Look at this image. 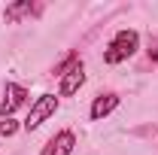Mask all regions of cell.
Listing matches in <instances>:
<instances>
[{
    "label": "cell",
    "instance_id": "obj_7",
    "mask_svg": "<svg viewBox=\"0 0 158 155\" xmlns=\"http://www.w3.org/2000/svg\"><path fill=\"white\" fill-rule=\"evenodd\" d=\"M52 143H55V155H70L76 149V134L64 128V131H58V134L52 137Z\"/></svg>",
    "mask_w": 158,
    "mask_h": 155
},
{
    "label": "cell",
    "instance_id": "obj_8",
    "mask_svg": "<svg viewBox=\"0 0 158 155\" xmlns=\"http://www.w3.org/2000/svg\"><path fill=\"white\" fill-rule=\"evenodd\" d=\"M19 128H21V125L15 122V119H3V122H0V137H12Z\"/></svg>",
    "mask_w": 158,
    "mask_h": 155
},
{
    "label": "cell",
    "instance_id": "obj_5",
    "mask_svg": "<svg viewBox=\"0 0 158 155\" xmlns=\"http://www.w3.org/2000/svg\"><path fill=\"white\" fill-rule=\"evenodd\" d=\"M116 107H118V94H113V91H106V94H98L94 100H91L88 119H91V122H103V119L110 116Z\"/></svg>",
    "mask_w": 158,
    "mask_h": 155
},
{
    "label": "cell",
    "instance_id": "obj_2",
    "mask_svg": "<svg viewBox=\"0 0 158 155\" xmlns=\"http://www.w3.org/2000/svg\"><path fill=\"white\" fill-rule=\"evenodd\" d=\"M58 113V94H52V91H46V94H40L34 103H31V113H27V119L21 122V128L24 131H37L40 125L46 122V119H52Z\"/></svg>",
    "mask_w": 158,
    "mask_h": 155
},
{
    "label": "cell",
    "instance_id": "obj_4",
    "mask_svg": "<svg viewBox=\"0 0 158 155\" xmlns=\"http://www.w3.org/2000/svg\"><path fill=\"white\" fill-rule=\"evenodd\" d=\"M27 103V88L19 85V82H6L3 88V100H0V116L3 119H12V113Z\"/></svg>",
    "mask_w": 158,
    "mask_h": 155
},
{
    "label": "cell",
    "instance_id": "obj_3",
    "mask_svg": "<svg viewBox=\"0 0 158 155\" xmlns=\"http://www.w3.org/2000/svg\"><path fill=\"white\" fill-rule=\"evenodd\" d=\"M82 85H85V67H82V61H76V64H70V67L61 73L58 97H73Z\"/></svg>",
    "mask_w": 158,
    "mask_h": 155
},
{
    "label": "cell",
    "instance_id": "obj_1",
    "mask_svg": "<svg viewBox=\"0 0 158 155\" xmlns=\"http://www.w3.org/2000/svg\"><path fill=\"white\" fill-rule=\"evenodd\" d=\"M137 49H140V34L131 31V27H125V31H118L116 37L110 40V46L103 52V61L106 64H122V61L131 58Z\"/></svg>",
    "mask_w": 158,
    "mask_h": 155
},
{
    "label": "cell",
    "instance_id": "obj_9",
    "mask_svg": "<svg viewBox=\"0 0 158 155\" xmlns=\"http://www.w3.org/2000/svg\"><path fill=\"white\" fill-rule=\"evenodd\" d=\"M40 155H55V143H52V140H49V143H46V146H43V149H40Z\"/></svg>",
    "mask_w": 158,
    "mask_h": 155
},
{
    "label": "cell",
    "instance_id": "obj_6",
    "mask_svg": "<svg viewBox=\"0 0 158 155\" xmlns=\"http://www.w3.org/2000/svg\"><path fill=\"white\" fill-rule=\"evenodd\" d=\"M27 15H40V6H37V3H31V0L9 3V6L3 9V21H6V24H19V21L27 19Z\"/></svg>",
    "mask_w": 158,
    "mask_h": 155
}]
</instances>
